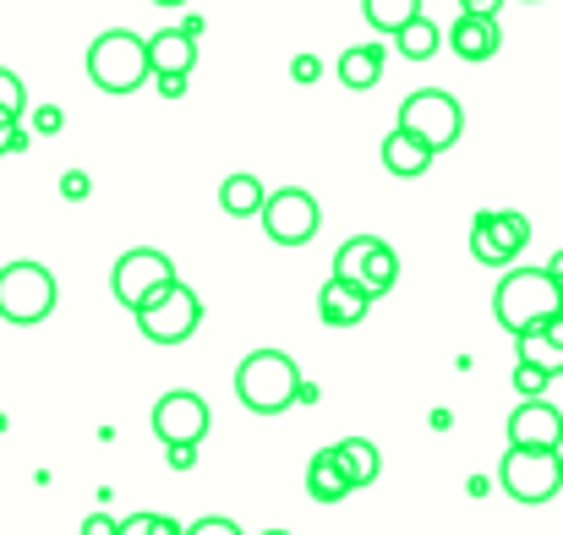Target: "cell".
I'll use <instances>...</instances> for the list:
<instances>
[{"instance_id":"cell-1","label":"cell","mask_w":563,"mask_h":535,"mask_svg":"<svg viewBox=\"0 0 563 535\" xmlns=\"http://www.w3.org/2000/svg\"><path fill=\"white\" fill-rule=\"evenodd\" d=\"M559 312H563V290L553 285L548 268H509L498 279V290H493V317L515 339L531 334V328H548Z\"/></svg>"},{"instance_id":"cell-2","label":"cell","mask_w":563,"mask_h":535,"mask_svg":"<svg viewBox=\"0 0 563 535\" xmlns=\"http://www.w3.org/2000/svg\"><path fill=\"white\" fill-rule=\"evenodd\" d=\"M301 371L285 350H252L235 366V399L252 415H285L290 404H301Z\"/></svg>"},{"instance_id":"cell-3","label":"cell","mask_w":563,"mask_h":535,"mask_svg":"<svg viewBox=\"0 0 563 535\" xmlns=\"http://www.w3.org/2000/svg\"><path fill=\"white\" fill-rule=\"evenodd\" d=\"M88 77L99 93H137L154 77L148 60V38H137L132 27H110L88 44Z\"/></svg>"},{"instance_id":"cell-4","label":"cell","mask_w":563,"mask_h":535,"mask_svg":"<svg viewBox=\"0 0 563 535\" xmlns=\"http://www.w3.org/2000/svg\"><path fill=\"white\" fill-rule=\"evenodd\" d=\"M55 312V274L33 257L22 263H5L0 268V323H16V328H33Z\"/></svg>"},{"instance_id":"cell-5","label":"cell","mask_w":563,"mask_h":535,"mask_svg":"<svg viewBox=\"0 0 563 535\" xmlns=\"http://www.w3.org/2000/svg\"><path fill=\"white\" fill-rule=\"evenodd\" d=\"M394 126L410 132L416 143H427L432 154H443V148L460 143V132H465V110H460V99L443 93V88H416V93L399 104V121H394Z\"/></svg>"},{"instance_id":"cell-6","label":"cell","mask_w":563,"mask_h":535,"mask_svg":"<svg viewBox=\"0 0 563 535\" xmlns=\"http://www.w3.org/2000/svg\"><path fill=\"white\" fill-rule=\"evenodd\" d=\"M176 285V263L159 252V246H132L115 268H110V290H115V301L137 317L148 301H159L165 290Z\"/></svg>"},{"instance_id":"cell-7","label":"cell","mask_w":563,"mask_h":535,"mask_svg":"<svg viewBox=\"0 0 563 535\" xmlns=\"http://www.w3.org/2000/svg\"><path fill=\"white\" fill-rule=\"evenodd\" d=\"M498 487L515 503H553L563 492V448L542 454V448H509L498 465Z\"/></svg>"},{"instance_id":"cell-8","label":"cell","mask_w":563,"mask_h":535,"mask_svg":"<svg viewBox=\"0 0 563 535\" xmlns=\"http://www.w3.org/2000/svg\"><path fill=\"white\" fill-rule=\"evenodd\" d=\"M263 235L274 241V246H307L318 230H323V208H318V197L307 191V186H279V191H268V202H263Z\"/></svg>"},{"instance_id":"cell-9","label":"cell","mask_w":563,"mask_h":535,"mask_svg":"<svg viewBox=\"0 0 563 535\" xmlns=\"http://www.w3.org/2000/svg\"><path fill=\"white\" fill-rule=\"evenodd\" d=\"M526 246H531V219H526V213L498 208V213H476V219H471V257H476V263L509 268Z\"/></svg>"},{"instance_id":"cell-10","label":"cell","mask_w":563,"mask_h":535,"mask_svg":"<svg viewBox=\"0 0 563 535\" xmlns=\"http://www.w3.org/2000/svg\"><path fill=\"white\" fill-rule=\"evenodd\" d=\"M197 323H202V301H197V290L191 285H170L159 301H148L143 312H137V328H143V339H154V345H187L191 334H197Z\"/></svg>"},{"instance_id":"cell-11","label":"cell","mask_w":563,"mask_h":535,"mask_svg":"<svg viewBox=\"0 0 563 535\" xmlns=\"http://www.w3.org/2000/svg\"><path fill=\"white\" fill-rule=\"evenodd\" d=\"M208 399L191 393V388H170L159 404H154V437L170 448V443H202L208 437Z\"/></svg>"},{"instance_id":"cell-12","label":"cell","mask_w":563,"mask_h":535,"mask_svg":"<svg viewBox=\"0 0 563 535\" xmlns=\"http://www.w3.org/2000/svg\"><path fill=\"white\" fill-rule=\"evenodd\" d=\"M509 448H563V410L548 399H520L509 415Z\"/></svg>"},{"instance_id":"cell-13","label":"cell","mask_w":563,"mask_h":535,"mask_svg":"<svg viewBox=\"0 0 563 535\" xmlns=\"http://www.w3.org/2000/svg\"><path fill=\"white\" fill-rule=\"evenodd\" d=\"M449 49L460 55V60H493L498 49H504V33H498V16H454V27H449Z\"/></svg>"},{"instance_id":"cell-14","label":"cell","mask_w":563,"mask_h":535,"mask_svg":"<svg viewBox=\"0 0 563 535\" xmlns=\"http://www.w3.org/2000/svg\"><path fill=\"white\" fill-rule=\"evenodd\" d=\"M367 306H373V296L356 290V285H345V279H329V285L318 290V317H323L329 328H356V323L367 317Z\"/></svg>"},{"instance_id":"cell-15","label":"cell","mask_w":563,"mask_h":535,"mask_svg":"<svg viewBox=\"0 0 563 535\" xmlns=\"http://www.w3.org/2000/svg\"><path fill=\"white\" fill-rule=\"evenodd\" d=\"M148 60H154V77H191L197 44H191L187 27H159V33L148 38Z\"/></svg>"},{"instance_id":"cell-16","label":"cell","mask_w":563,"mask_h":535,"mask_svg":"<svg viewBox=\"0 0 563 535\" xmlns=\"http://www.w3.org/2000/svg\"><path fill=\"white\" fill-rule=\"evenodd\" d=\"M351 492H356V487H351L340 454H334V448H318L312 465H307V498H312V503H345Z\"/></svg>"},{"instance_id":"cell-17","label":"cell","mask_w":563,"mask_h":535,"mask_svg":"<svg viewBox=\"0 0 563 535\" xmlns=\"http://www.w3.org/2000/svg\"><path fill=\"white\" fill-rule=\"evenodd\" d=\"M383 170H388V176H399V180L427 176V170H432V148H427V143H416L410 132H399V126H394V132L383 137Z\"/></svg>"},{"instance_id":"cell-18","label":"cell","mask_w":563,"mask_h":535,"mask_svg":"<svg viewBox=\"0 0 563 535\" xmlns=\"http://www.w3.org/2000/svg\"><path fill=\"white\" fill-rule=\"evenodd\" d=\"M377 77H383V44H351V49L340 55V82H345L351 93L377 88Z\"/></svg>"},{"instance_id":"cell-19","label":"cell","mask_w":563,"mask_h":535,"mask_svg":"<svg viewBox=\"0 0 563 535\" xmlns=\"http://www.w3.org/2000/svg\"><path fill=\"white\" fill-rule=\"evenodd\" d=\"M263 202H268V186H263L257 176H246V170L219 186V208H224L230 219H257V213H263Z\"/></svg>"},{"instance_id":"cell-20","label":"cell","mask_w":563,"mask_h":535,"mask_svg":"<svg viewBox=\"0 0 563 535\" xmlns=\"http://www.w3.org/2000/svg\"><path fill=\"white\" fill-rule=\"evenodd\" d=\"M334 454H340V465H345V476H351L356 492L373 487L377 470H383V454H377V443H367V437H345V443H334Z\"/></svg>"},{"instance_id":"cell-21","label":"cell","mask_w":563,"mask_h":535,"mask_svg":"<svg viewBox=\"0 0 563 535\" xmlns=\"http://www.w3.org/2000/svg\"><path fill=\"white\" fill-rule=\"evenodd\" d=\"M394 49H399L405 60H432V55L443 49V27H438L427 11H421L416 22H405V27L394 33Z\"/></svg>"},{"instance_id":"cell-22","label":"cell","mask_w":563,"mask_h":535,"mask_svg":"<svg viewBox=\"0 0 563 535\" xmlns=\"http://www.w3.org/2000/svg\"><path fill=\"white\" fill-rule=\"evenodd\" d=\"M399 285V257H394V246L388 241H377V252L367 257V268H362V279H356V290H367V296H388Z\"/></svg>"},{"instance_id":"cell-23","label":"cell","mask_w":563,"mask_h":535,"mask_svg":"<svg viewBox=\"0 0 563 535\" xmlns=\"http://www.w3.org/2000/svg\"><path fill=\"white\" fill-rule=\"evenodd\" d=\"M362 16L373 22L377 33H388V38H394L405 22H416V16H421V0H362Z\"/></svg>"},{"instance_id":"cell-24","label":"cell","mask_w":563,"mask_h":535,"mask_svg":"<svg viewBox=\"0 0 563 535\" xmlns=\"http://www.w3.org/2000/svg\"><path fill=\"white\" fill-rule=\"evenodd\" d=\"M515 350H520V360H526V366H542L548 377H559V371H563V345H553V339H548V328L520 334V339H515Z\"/></svg>"},{"instance_id":"cell-25","label":"cell","mask_w":563,"mask_h":535,"mask_svg":"<svg viewBox=\"0 0 563 535\" xmlns=\"http://www.w3.org/2000/svg\"><path fill=\"white\" fill-rule=\"evenodd\" d=\"M373 252H377V235H351V241H345V246L334 252V279H345V285H356Z\"/></svg>"},{"instance_id":"cell-26","label":"cell","mask_w":563,"mask_h":535,"mask_svg":"<svg viewBox=\"0 0 563 535\" xmlns=\"http://www.w3.org/2000/svg\"><path fill=\"white\" fill-rule=\"evenodd\" d=\"M121 535H187L176 520H165V514H132V520H121Z\"/></svg>"},{"instance_id":"cell-27","label":"cell","mask_w":563,"mask_h":535,"mask_svg":"<svg viewBox=\"0 0 563 535\" xmlns=\"http://www.w3.org/2000/svg\"><path fill=\"white\" fill-rule=\"evenodd\" d=\"M548 382H553V377H548L542 366H526V360L515 366V393H520V399H542V393H548Z\"/></svg>"},{"instance_id":"cell-28","label":"cell","mask_w":563,"mask_h":535,"mask_svg":"<svg viewBox=\"0 0 563 535\" xmlns=\"http://www.w3.org/2000/svg\"><path fill=\"white\" fill-rule=\"evenodd\" d=\"M0 110H11V115L27 110V88H22V77L5 71V66H0Z\"/></svg>"},{"instance_id":"cell-29","label":"cell","mask_w":563,"mask_h":535,"mask_svg":"<svg viewBox=\"0 0 563 535\" xmlns=\"http://www.w3.org/2000/svg\"><path fill=\"white\" fill-rule=\"evenodd\" d=\"M22 148H27V126H22V115L0 110V154H22Z\"/></svg>"},{"instance_id":"cell-30","label":"cell","mask_w":563,"mask_h":535,"mask_svg":"<svg viewBox=\"0 0 563 535\" xmlns=\"http://www.w3.org/2000/svg\"><path fill=\"white\" fill-rule=\"evenodd\" d=\"M27 126H33V137H55V132L66 126V115H60V104H38V110L27 115Z\"/></svg>"},{"instance_id":"cell-31","label":"cell","mask_w":563,"mask_h":535,"mask_svg":"<svg viewBox=\"0 0 563 535\" xmlns=\"http://www.w3.org/2000/svg\"><path fill=\"white\" fill-rule=\"evenodd\" d=\"M187 535H246L235 520H224V514H208V520H197V525H187Z\"/></svg>"},{"instance_id":"cell-32","label":"cell","mask_w":563,"mask_h":535,"mask_svg":"<svg viewBox=\"0 0 563 535\" xmlns=\"http://www.w3.org/2000/svg\"><path fill=\"white\" fill-rule=\"evenodd\" d=\"M88 191H93L88 170H66V176H60V197H66V202H82Z\"/></svg>"},{"instance_id":"cell-33","label":"cell","mask_w":563,"mask_h":535,"mask_svg":"<svg viewBox=\"0 0 563 535\" xmlns=\"http://www.w3.org/2000/svg\"><path fill=\"white\" fill-rule=\"evenodd\" d=\"M290 77H296V82H318V77H323V60H318V55H296V60H290Z\"/></svg>"},{"instance_id":"cell-34","label":"cell","mask_w":563,"mask_h":535,"mask_svg":"<svg viewBox=\"0 0 563 535\" xmlns=\"http://www.w3.org/2000/svg\"><path fill=\"white\" fill-rule=\"evenodd\" d=\"M165 459H170V470H191L197 465V443H170Z\"/></svg>"},{"instance_id":"cell-35","label":"cell","mask_w":563,"mask_h":535,"mask_svg":"<svg viewBox=\"0 0 563 535\" xmlns=\"http://www.w3.org/2000/svg\"><path fill=\"white\" fill-rule=\"evenodd\" d=\"M82 535H121V525H115L110 514H88V520H82Z\"/></svg>"},{"instance_id":"cell-36","label":"cell","mask_w":563,"mask_h":535,"mask_svg":"<svg viewBox=\"0 0 563 535\" xmlns=\"http://www.w3.org/2000/svg\"><path fill=\"white\" fill-rule=\"evenodd\" d=\"M154 88H159L165 99H181V93H187V77H154Z\"/></svg>"},{"instance_id":"cell-37","label":"cell","mask_w":563,"mask_h":535,"mask_svg":"<svg viewBox=\"0 0 563 535\" xmlns=\"http://www.w3.org/2000/svg\"><path fill=\"white\" fill-rule=\"evenodd\" d=\"M460 5H465V16H498L504 0H460Z\"/></svg>"},{"instance_id":"cell-38","label":"cell","mask_w":563,"mask_h":535,"mask_svg":"<svg viewBox=\"0 0 563 535\" xmlns=\"http://www.w3.org/2000/svg\"><path fill=\"white\" fill-rule=\"evenodd\" d=\"M548 274H553V285L563 290V252H553V263H548Z\"/></svg>"},{"instance_id":"cell-39","label":"cell","mask_w":563,"mask_h":535,"mask_svg":"<svg viewBox=\"0 0 563 535\" xmlns=\"http://www.w3.org/2000/svg\"><path fill=\"white\" fill-rule=\"evenodd\" d=\"M154 5H187V0H154Z\"/></svg>"},{"instance_id":"cell-40","label":"cell","mask_w":563,"mask_h":535,"mask_svg":"<svg viewBox=\"0 0 563 535\" xmlns=\"http://www.w3.org/2000/svg\"><path fill=\"white\" fill-rule=\"evenodd\" d=\"M263 535H290V531H263Z\"/></svg>"}]
</instances>
